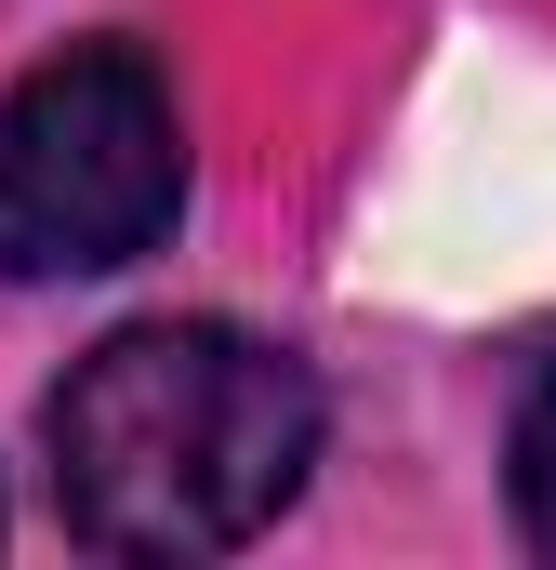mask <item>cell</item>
Returning a JSON list of instances; mask_svg holds the SVG:
<instances>
[{"label": "cell", "mask_w": 556, "mask_h": 570, "mask_svg": "<svg viewBox=\"0 0 556 570\" xmlns=\"http://www.w3.org/2000/svg\"><path fill=\"white\" fill-rule=\"evenodd\" d=\"M318 425L331 412H318V372L291 345L226 332V318H133L40 412L53 518H67V544L133 558V570L226 558L305 491Z\"/></svg>", "instance_id": "obj_1"}, {"label": "cell", "mask_w": 556, "mask_h": 570, "mask_svg": "<svg viewBox=\"0 0 556 570\" xmlns=\"http://www.w3.org/2000/svg\"><path fill=\"white\" fill-rule=\"evenodd\" d=\"M186 213V120L146 40H67L0 94V279L146 266Z\"/></svg>", "instance_id": "obj_2"}, {"label": "cell", "mask_w": 556, "mask_h": 570, "mask_svg": "<svg viewBox=\"0 0 556 570\" xmlns=\"http://www.w3.org/2000/svg\"><path fill=\"white\" fill-rule=\"evenodd\" d=\"M504 491H517V531L556 558V358L530 372V399H517V438H504Z\"/></svg>", "instance_id": "obj_3"}]
</instances>
